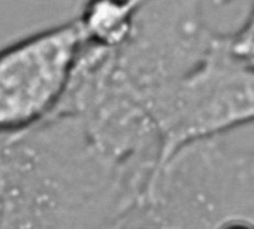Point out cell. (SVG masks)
<instances>
[{"label":"cell","mask_w":254,"mask_h":229,"mask_svg":"<svg viewBox=\"0 0 254 229\" xmlns=\"http://www.w3.org/2000/svg\"><path fill=\"white\" fill-rule=\"evenodd\" d=\"M139 187L70 114L0 134V229H123Z\"/></svg>","instance_id":"obj_1"},{"label":"cell","mask_w":254,"mask_h":229,"mask_svg":"<svg viewBox=\"0 0 254 229\" xmlns=\"http://www.w3.org/2000/svg\"><path fill=\"white\" fill-rule=\"evenodd\" d=\"M156 123L163 160L189 144L254 123V65L233 50L227 33H220L206 56L168 94Z\"/></svg>","instance_id":"obj_2"},{"label":"cell","mask_w":254,"mask_h":229,"mask_svg":"<svg viewBox=\"0 0 254 229\" xmlns=\"http://www.w3.org/2000/svg\"><path fill=\"white\" fill-rule=\"evenodd\" d=\"M84 47L73 18L0 48V134L30 129L57 112Z\"/></svg>","instance_id":"obj_3"},{"label":"cell","mask_w":254,"mask_h":229,"mask_svg":"<svg viewBox=\"0 0 254 229\" xmlns=\"http://www.w3.org/2000/svg\"><path fill=\"white\" fill-rule=\"evenodd\" d=\"M245 213L244 195L226 172L186 159L150 178L127 210L123 229H223Z\"/></svg>","instance_id":"obj_4"},{"label":"cell","mask_w":254,"mask_h":229,"mask_svg":"<svg viewBox=\"0 0 254 229\" xmlns=\"http://www.w3.org/2000/svg\"><path fill=\"white\" fill-rule=\"evenodd\" d=\"M227 35L233 50L254 65V0H251L244 21Z\"/></svg>","instance_id":"obj_5"}]
</instances>
